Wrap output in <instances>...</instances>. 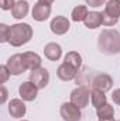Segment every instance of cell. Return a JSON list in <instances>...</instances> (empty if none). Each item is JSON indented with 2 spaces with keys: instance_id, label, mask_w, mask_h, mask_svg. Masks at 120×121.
I'll list each match as a JSON object with an SVG mask.
<instances>
[{
  "instance_id": "6da1fadb",
  "label": "cell",
  "mask_w": 120,
  "mask_h": 121,
  "mask_svg": "<svg viewBox=\"0 0 120 121\" xmlns=\"http://www.w3.org/2000/svg\"><path fill=\"white\" fill-rule=\"evenodd\" d=\"M97 48L105 55L120 52V32L116 30H103L97 37Z\"/></svg>"
},
{
  "instance_id": "7a4b0ae2",
  "label": "cell",
  "mask_w": 120,
  "mask_h": 121,
  "mask_svg": "<svg viewBox=\"0 0 120 121\" xmlns=\"http://www.w3.org/2000/svg\"><path fill=\"white\" fill-rule=\"evenodd\" d=\"M32 38V28L27 23H20L14 24L10 27V37H9V44L13 47H21L27 44Z\"/></svg>"
},
{
  "instance_id": "3957f363",
  "label": "cell",
  "mask_w": 120,
  "mask_h": 121,
  "mask_svg": "<svg viewBox=\"0 0 120 121\" xmlns=\"http://www.w3.org/2000/svg\"><path fill=\"white\" fill-rule=\"evenodd\" d=\"M103 17V26L112 27L116 26L120 17V1L119 0H109L105 6V11L102 13Z\"/></svg>"
},
{
  "instance_id": "277c9868",
  "label": "cell",
  "mask_w": 120,
  "mask_h": 121,
  "mask_svg": "<svg viewBox=\"0 0 120 121\" xmlns=\"http://www.w3.org/2000/svg\"><path fill=\"white\" fill-rule=\"evenodd\" d=\"M89 99L90 91L85 86H79V87H76L71 91V101L75 106H78L79 108H85L89 104Z\"/></svg>"
},
{
  "instance_id": "5b68a950",
  "label": "cell",
  "mask_w": 120,
  "mask_h": 121,
  "mask_svg": "<svg viewBox=\"0 0 120 121\" xmlns=\"http://www.w3.org/2000/svg\"><path fill=\"white\" fill-rule=\"evenodd\" d=\"M60 114L62 117L64 121H79L82 117V113H81V108L78 106H75L72 101H66L61 106Z\"/></svg>"
},
{
  "instance_id": "8992f818",
  "label": "cell",
  "mask_w": 120,
  "mask_h": 121,
  "mask_svg": "<svg viewBox=\"0 0 120 121\" xmlns=\"http://www.w3.org/2000/svg\"><path fill=\"white\" fill-rule=\"evenodd\" d=\"M30 80L38 87V89H44L48 82H50V72L45 68H38L30 72Z\"/></svg>"
},
{
  "instance_id": "52a82bcc",
  "label": "cell",
  "mask_w": 120,
  "mask_h": 121,
  "mask_svg": "<svg viewBox=\"0 0 120 121\" xmlns=\"http://www.w3.org/2000/svg\"><path fill=\"white\" fill-rule=\"evenodd\" d=\"M6 65H7V68H9V70L13 76H18V75H21L27 70V68L24 66V62H23V54L11 55Z\"/></svg>"
},
{
  "instance_id": "ba28073f",
  "label": "cell",
  "mask_w": 120,
  "mask_h": 121,
  "mask_svg": "<svg viewBox=\"0 0 120 121\" xmlns=\"http://www.w3.org/2000/svg\"><path fill=\"white\" fill-rule=\"evenodd\" d=\"M37 93H38V87L31 82H23L18 87V94L24 101H34L37 99Z\"/></svg>"
},
{
  "instance_id": "9c48e42d",
  "label": "cell",
  "mask_w": 120,
  "mask_h": 121,
  "mask_svg": "<svg viewBox=\"0 0 120 121\" xmlns=\"http://www.w3.org/2000/svg\"><path fill=\"white\" fill-rule=\"evenodd\" d=\"M50 27H51V31H52L54 34H57V35H64L65 32H68L71 24H69V20H68L66 17H64V16H57V17H54V18L51 20Z\"/></svg>"
},
{
  "instance_id": "30bf717a",
  "label": "cell",
  "mask_w": 120,
  "mask_h": 121,
  "mask_svg": "<svg viewBox=\"0 0 120 121\" xmlns=\"http://www.w3.org/2000/svg\"><path fill=\"white\" fill-rule=\"evenodd\" d=\"M92 86L93 89H97V90H102V91H107L112 89L113 86V79L106 75V73H100V75H96L92 80Z\"/></svg>"
},
{
  "instance_id": "8fae6325",
  "label": "cell",
  "mask_w": 120,
  "mask_h": 121,
  "mask_svg": "<svg viewBox=\"0 0 120 121\" xmlns=\"http://www.w3.org/2000/svg\"><path fill=\"white\" fill-rule=\"evenodd\" d=\"M26 104H24V100H20V99H13L10 103H9V113L11 117L14 118H21L26 116Z\"/></svg>"
},
{
  "instance_id": "7c38bea8",
  "label": "cell",
  "mask_w": 120,
  "mask_h": 121,
  "mask_svg": "<svg viewBox=\"0 0 120 121\" xmlns=\"http://www.w3.org/2000/svg\"><path fill=\"white\" fill-rule=\"evenodd\" d=\"M57 75H58V78H60L61 80H64V82H69V80H72V79L76 78V75H78V69H75L74 66H71V65H68V63L64 62V63H61L60 66H58Z\"/></svg>"
},
{
  "instance_id": "4fadbf2b",
  "label": "cell",
  "mask_w": 120,
  "mask_h": 121,
  "mask_svg": "<svg viewBox=\"0 0 120 121\" xmlns=\"http://www.w3.org/2000/svg\"><path fill=\"white\" fill-rule=\"evenodd\" d=\"M50 16H51V6L50 4L37 3L32 7V18L35 21H45Z\"/></svg>"
},
{
  "instance_id": "5bb4252c",
  "label": "cell",
  "mask_w": 120,
  "mask_h": 121,
  "mask_svg": "<svg viewBox=\"0 0 120 121\" xmlns=\"http://www.w3.org/2000/svg\"><path fill=\"white\" fill-rule=\"evenodd\" d=\"M23 62H24V66L30 70H34V69H38L41 68V56L35 52H24L23 54Z\"/></svg>"
},
{
  "instance_id": "9a60e30c",
  "label": "cell",
  "mask_w": 120,
  "mask_h": 121,
  "mask_svg": "<svg viewBox=\"0 0 120 121\" xmlns=\"http://www.w3.org/2000/svg\"><path fill=\"white\" fill-rule=\"evenodd\" d=\"M44 55L50 60H58L62 56V48L57 42H50L44 47Z\"/></svg>"
},
{
  "instance_id": "2e32d148",
  "label": "cell",
  "mask_w": 120,
  "mask_h": 121,
  "mask_svg": "<svg viewBox=\"0 0 120 121\" xmlns=\"http://www.w3.org/2000/svg\"><path fill=\"white\" fill-rule=\"evenodd\" d=\"M102 23H103V17H102V13H99V11H90L86 16V18L83 20L85 27L89 30H95V28L100 27Z\"/></svg>"
},
{
  "instance_id": "e0dca14e",
  "label": "cell",
  "mask_w": 120,
  "mask_h": 121,
  "mask_svg": "<svg viewBox=\"0 0 120 121\" xmlns=\"http://www.w3.org/2000/svg\"><path fill=\"white\" fill-rule=\"evenodd\" d=\"M27 14H28V3H27V0H18L14 4V7L11 9V16L14 18H17V20L24 18Z\"/></svg>"
},
{
  "instance_id": "ac0fdd59",
  "label": "cell",
  "mask_w": 120,
  "mask_h": 121,
  "mask_svg": "<svg viewBox=\"0 0 120 121\" xmlns=\"http://www.w3.org/2000/svg\"><path fill=\"white\" fill-rule=\"evenodd\" d=\"M90 101H92V106L95 108H99L102 106H105L107 103V99L105 96V91L97 90V89H93L90 91Z\"/></svg>"
},
{
  "instance_id": "d6986e66",
  "label": "cell",
  "mask_w": 120,
  "mask_h": 121,
  "mask_svg": "<svg viewBox=\"0 0 120 121\" xmlns=\"http://www.w3.org/2000/svg\"><path fill=\"white\" fill-rule=\"evenodd\" d=\"M64 62L68 63V65H71V66H74L75 69L79 70V68L82 66V56L76 51H71V52H68L65 55V60Z\"/></svg>"
},
{
  "instance_id": "ffe728a7",
  "label": "cell",
  "mask_w": 120,
  "mask_h": 121,
  "mask_svg": "<svg viewBox=\"0 0 120 121\" xmlns=\"http://www.w3.org/2000/svg\"><path fill=\"white\" fill-rule=\"evenodd\" d=\"M96 114L99 117V120H107V118H113L115 117V110L113 106H110L109 103H106L105 106L96 108Z\"/></svg>"
},
{
  "instance_id": "44dd1931",
  "label": "cell",
  "mask_w": 120,
  "mask_h": 121,
  "mask_svg": "<svg viewBox=\"0 0 120 121\" xmlns=\"http://www.w3.org/2000/svg\"><path fill=\"white\" fill-rule=\"evenodd\" d=\"M88 14H89V11H88V7L86 6H76L72 10V14L71 16H72V20L74 21L79 23V21H83Z\"/></svg>"
},
{
  "instance_id": "7402d4cb",
  "label": "cell",
  "mask_w": 120,
  "mask_h": 121,
  "mask_svg": "<svg viewBox=\"0 0 120 121\" xmlns=\"http://www.w3.org/2000/svg\"><path fill=\"white\" fill-rule=\"evenodd\" d=\"M9 37H10V27L6 24H0V41L9 42Z\"/></svg>"
},
{
  "instance_id": "603a6c76",
  "label": "cell",
  "mask_w": 120,
  "mask_h": 121,
  "mask_svg": "<svg viewBox=\"0 0 120 121\" xmlns=\"http://www.w3.org/2000/svg\"><path fill=\"white\" fill-rule=\"evenodd\" d=\"M10 76H11V73H10L7 65H1V66H0V82H1V83H6Z\"/></svg>"
},
{
  "instance_id": "cb8c5ba5",
  "label": "cell",
  "mask_w": 120,
  "mask_h": 121,
  "mask_svg": "<svg viewBox=\"0 0 120 121\" xmlns=\"http://www.w3.org/2000/svg\"><path fill=\"white\" fill-rule=\"evenodd\" d=\"M14 0H0V7L1 10H11L14 7Z\"/></svg>"
},
{
  "instance_id": "d4e9b609",
  "label": "cell",
  "mask_w": 120,
  "mask_h": 121,
  "mask_svg": "<svg viewBox=\"0 0 120 121\" xmlns=\"http://www.w3.org/2000/svg\"><path fill=\"white\" fill-rule=\"evenodd\" d=\"M85 1H86V4L90 6V7H100L102 4H105L106 0H85Z\"/></svg>"
},
{
  "instance_id": "484cf974",
  "label": "cell",
  "mask_w": 120,
  "mask_h": 121,
  "mask_svg": "<svg viewBox=\"0 0 120 121\" xmlns=\"http://www.w3.org/2000/svg\"><path fill=\"white\" fill-rule=\"evenodd\" d=\"M112 99H113V103H116V104H119V106H120V89H116V90H113Z\"/></svg>"
},
{
  "instance_id": "4316f807",
  "label": "cell",
  "mask_w": 120,
  "mask_h": 121,
  "mask_svg": "<svg viewBox=\"0 0 120 121\" xmlns=\"http://www.w3.org/2000/svg\"><path fill=\"white\" fill-rule=\"evenodd\" d=\"M7 100V89L4 86H1V99H0V103H6Z\"/></svg>"
},
{
  "instance_id": "83f0119b",
  "label": "cell",
  "mask_w": 120,
  "mask_h": 121,
  "mask_svg": "<svg viewBox=\"0 0 120 121\" xmlns=\"http://www.w3.org/2000/svg\"><path fill=\"white\" fill-rule=\"evenodd\" d=\"M38 3H42V4H52L54 0H38Z\"/></svg>"
},
{
  "instance_id": "f1b7e54d",
  "label": "cell",
  "mask_w": 120,
  "mask_h": 121,
  "mask_svg": "<svg viewBox=\"0 0 120 121\" xmlns=\"http://www.w3.org/2000/svg\"><path fill=\"white\" fill-rule=\"evenodd\" d=\"M99 121H115L113 118H107V120H99Z\"/></svg>"
},
{
  "instance_id": "f546056e",
  "label": "cell",
  "mask_w": 120,
  "mask_h": 121,
  "mask_svg": "<svg viewBox=\"0 0 120 121\" xmlns=\"http://www.w3.org/2000/svg\"><path fill=\"white\" fill-rule=\"evenodd\" d=\"M23 121H27V120H23Z\"/></svg>"
},
{
  "instance_id": "4dcf8cb0",
  "label": "cell",
  "mask_w": 120,
  "mask_h": 121,
  "mask_svg": "<svg viewBox=\"0 0 120 121\" xmlns=\"http://www.w3.org/2000/svg\"><path fill=\"white\" fill-rule=\"evenodd\" d=\"M119 1H120V0H119Z\"/></svg>"
}]
</instances>
